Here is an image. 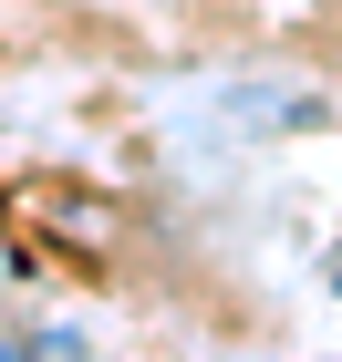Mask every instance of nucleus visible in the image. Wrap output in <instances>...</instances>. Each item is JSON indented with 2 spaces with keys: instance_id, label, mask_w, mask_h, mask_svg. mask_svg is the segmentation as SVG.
<instances>
[]
</instances>
